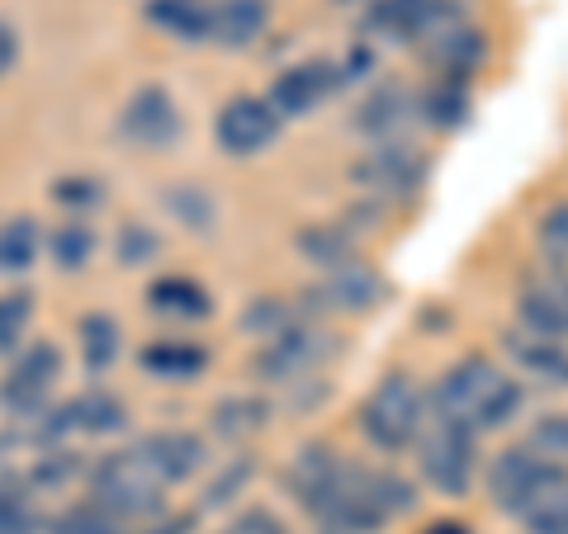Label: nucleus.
I'll return each instance as SVG.
<instances>
[{
	"label": "nucleus",
	"mask_w": 568,
	"mask_h": 534,
	"mask_svg": "<svg viewBox=\"0 0 568 534\" xmlns=\"http://www.w3.org/2000/svg\"><path fill=\"white\" fill-rule=\"evenodd\" d=\"M521 402H526L521 379H511L488 355H465V360H455L436 379L432 412L440 421L465 425L474 435H488V431H503V425L521 412Z\"/></svg>",
	"instance_id": "1"
},
{
	"label": "nucleus",
	"mask_w": 568,
	"mask_h": 534,
	"mask_svg": "<svg viewBox=\"0 0 568 534\" xmlns=\"http://www.w3.org/2000/svg\"><path fill=\"white\" fill-rule=\"evenodd\" d=\"M166 477L148 464L142 450H114L91 469V502H100L119 521H142L156 515L166 502Z\"/></svg>",
	"instance_id": "2"
},
{
	"label": "nucleus",
	"mask_w": 568,
	"mask_h": 534,
	"mask_svg": "<svg viewBox=\"0 0 568 534\" xmlns=\"http://www.w3.org/2000/svg\"><path fill=\"white\" fill-rule=\"evenodd\" d=\"M361 431L365 440L384 454H398L407 444H417L426 431V398L407 373H384L375 393L361 402Z\"/></svg>",
	"instance_id": "3"
},
{
	"label": "nucleus",
	"mask_w": 568,
	"mask_h": 534,
	"mask_svg": "<svg viewBox=\"0 0 568 534\" xmlns=\"http://www.w3.org/2000/svg\"><path fill=\"white\" fill-rule=\"evenodd\" d=\"M474 431H465V425L455 421H440L432 417V425L422 431L417 440V459H422V477L432 483L436 492L446 496H465L469 483H474V469H478V450H474Z\"/></svg>",
	"instance_id": "4"
},
{
	"label": "nucleus",
	"mask_w": 568,
	"mask_h": 534,
	"mask_svg": "<svg viewBox=\"0 0 568 534\" xmlns=\"http://www.w3.org/2000/svg\"><path fill=\"white\" fill-rule=\"evenodd\" d=\"M351 181L365 194H375V199H403V194L422 189L426 162L407 142H379V147H369L361 162L351 166Z\"/></svg>",
	"instance_id": "5"
},
{
	"label": "nucleus",
	"mask_w": 568,
	"mask_h": 534,
	"mask_svg": "<svg viewBox=\"0 0 568 534\" xmlns=\"http://www.w3.org/2000/svg\"><path fill=\"white\" fill-rule=\"evenodd\" d=\"M327 341H332L327 331H317V327H308V322H298V317H294L290 327H280L275 336H265V350L256 355L261 379H271V383H298L308 369L323 364Z\"/></svg>",
	"instance_id": "6"
},
{
	"label": "nucleus",
	"mask_w": 568,
	"mask_h": 534,
	"mask_svg": "<svg viewBox=\"0 0 568 534\" xmlns=\"http://www.w3.org/2000/svg\"><path fill=\"white\" fill-rule=\"evenodd\" d=\"M455 14H459L455 0H375L365 10V33L394 43H422L426 33L450 24Z\"/></svg>",
	"instance_id": "7"
},
{
	"label": "nucleus",
	"mask_w": 568,
	"mask_h": 534,
	"mask_svg": "<svg viewBox=\"0 0 568 534\" xmlns=\"http://www.w3.org/2000/svg\"><path fill=\"white\" fill-rule=\"evenodd\" d=\"M559 469V459H545L540 450H530V444H511V450H503L493 459V469H488V496H493V506H503L517 515V506L526 502L536 487H545L549 477H555Z\"/></svg>",
	"instance_id": "8"
},
{
	"label": "nucleus",
	"mask_w": 568,
	"mask_h": 534,
	"mask_svg": "<svg viewBox=\"0 0 568 534\" xmlns=\"http://www.w3.org/2000/svg\"><path fill=\"white\" fill-rule=\"evenodd\" d=\"M62 373V350L52 341H33L20 360L10 364L6 383H0V407H10L14 417H29L39 412L52 393V379Z\"/></svg>",
	"instance_id": "9"
},
{
	"label": "nucleus",
	"mask_w": 568,
	"mask_h": 534,
	"mask_svg": "<svg viewBox=\"0 0 568 534\" xmlns=\"http://www.w3.org/2000/svg\"><path fill=\"white\" fill-rule=\"evenodd\" d=\"M119 137L133 142L142 152H162L181 137V110H175V100L162 91V85H142V91L123 104Z\"/></svg>",
	"instance_id": "10"
},
{
	"label": "nucleus",
	"mask_w": 568,
	"mask_h": 534,
	"mask_svg": "<svg viewBox=\"0 0 568 534\" xmlns=\"http://www.w3.org/2000/svg\"><path fill=\"white\" fill-rule=\"evenodd\" d=\"M219 147L227 156H256L261 147H271L275 133H280V110L271 100H256V95H237L219 110Z\"/></svg>",
	"instance_id": "11"
},
{
	"label": "nucleus",
	"mask_w": 568,
	"mask_h": 534,
	"mask_svg": "<svg viewBox=\"0 0 568 534\" xmlns=\"http://www.w3.org/2000/svg\"><path fill=\"white\" fill-rule=\"evenodd\" d=\"M521 327L545 331L555 341H568V270L559 260L540 265L536 275L521 279Z\"/></svg>",
	"instance_id": "12"
},
{
	"label": "nucleus",
	"mask_w": 568,
	"mask_h": 534,
	"mask_svg": "<svg viewBox=\"0 0 568 534\" xmlns=\"http://www.w3.org/2000/svg\"><path fill=\"white\" fill-rule=\"evenodd\" d=\"M336 85H342V66L332 62H298L290 71H280L275 85H271V104L280 110V119H298V114H313Z\"/></svg>",
	"instance_id": "13"
},
{
	"label": "nucleus",
	"mask_w": 568,
	"mask_h": 534,
	"mask_svg": "<svg viewBox=\"0 0 568 534\" xmlns=\"http://www.w3.org/2000/svg\"><path fill=\"white\" fill-rule=\"evenodd\" d=\"M503 350L507 360L517 364L521 379H536L545 388H568V341H555L545 331H507L503 336Z\"/></svg>",
	"instance_id": "14"
},
{
	"label": "nucleus",
	"mask_w": 568,
	"mask_h": 534,
	"mask_svg": "<svg viewBox=\"0 0 568 534\" xmlns=\"http://www.w3.org/2000/svg\"><path fill=\"white\" fill-rule=\"evenodd\" d=\"M308 298H323V308H336V312H365L384 298V279L375 275V265L346 260V265L323 270V284Z\"/></svg>",
	"instance_id": "15"
},
{
	"label": "nucleus",
	"mask_w": 568,
	"mask_h": 534,
	"mask_svg": "<svg viewBox=\"0 0 568 534\" xmlns=\"http://www.w3.org/2000/svg\"><path fill=\"white\" fill-rule=\"evenodd\" d=\"M142 454H148V464L166 477V483H185V477L204 464V440L190 435V431H156L138 444Z\"/></svg>",
	"instance_id": "16"
},
{
	"label": "nucleus",
	"mask_w": 568,
	"mask_h": 534,
	"mask_svg": "<svg viewBox=\"0 0 568 534\" xmlns=\"http://www.w3.org/2000/svg\"><path fill=\"white\" fill-rule=\"evenodd\" d=\"M407 119H413V95H407L403 85H379L369 100H361L355 129H361L365 137H375V142H398Z\"/></svg>",
	"instance_id": "17"
},
{
	"label": "nucleus",
	"mask_w": 568,
	"mask_h": 534,
	"mask_svg": "<svg viewBox=\"0 0 568 534\" xmlns=\"http://www.w3.org/2000/svg\"><path fill=\"white\" fill-rule=\"evenodd\" d=\"M336 469H342V459H336L332 444H304V450L294 454V464L290 473H284V487H290V496L298 506H313L317 496L327 492V483L336 477Z\"/></svg>",
	"instance_id": "18"
},
{
	"label": "nucleus",
	"mask_w": 568,
	"mask_h": 534,
	"mask_svg": "<svg viewBox=\"0 0 568 534\" xmlns=\"http://www.w3.org/2000/svg\"><path fill=\"white\" fill-rule=\"evenodd\" d=\"M271 6L265 0H213V43L219 48H246L261 39Z\"/></svg>",
	"instance_id": "19"
},
{
	"label": "nucleus",
	"mask_w": 568,
	"mask_h": 534,
	"mask_svg": "<svg viewBox=\"0 0 568 534\" xmlns=\"http://www.w3.org/2000/svg\"><path fill=\"white\" fill-rule=\"evenodd\" d=\"M148 20L181 43L213 39V0H148Z\"/></svg>",
	"instance_id": "20"
},
{
	"label": "nucleus",
	"mask_w": 568,
	"mask_h": 534,
	"mask_svg": "<svg viewBox=\"0 0 568 534\" xmlns=\"http://www.w3.org/2000/svg\"><path fill=\"white\" fill-rule=\"evenodd\" d=\"M517 521L530 534H568V469H559L545 487H536L517 506Z\"/></svg>",
	"instance_id": "21"
},
{
	"label": "nucleus",
	"mask_w": 568,
	"mask_h": 534,
	"mask_svg": "<svg viewBox=\"0 0 568 534\" xmlns=\"http://www.w3.org/2000/svg\"><path fill=\"white\" fill-rule=\"evenodd\" d=\"M62 407H67L71 431H85V435H114V431H123V421H129L123 402L114 393H104V388H91V393L71 398Z\"/></svg>",
	"instance_id": "22"
},
{
	"label": "nucleus",
	"mask_w": 568,
	"mask_h": 534,
	"mask_svg": "<svg viewBox=\"0 0 568 534\" xmlns=\"http://www.w3.org/2000/svg\"><path fill=\"white\" fill-rule=\"evenodd\" d=\"M142 369L152 373V379H175V383H185V379H200L204 364H209V355L200 346H190V341H152L148 350L138 355Z\"/></svg>",
	"instance_id": "23"
},
{
	"label": "nucleus",
	"mask_w": 568,
	"mask_h": 534,
	"mask_svg": "<svg viewBox=\"0 0 568 534\" xmlns=\"http://www.w3.org/2000/svg\"><path fill=\"white\" fill-rule=\"evenodd\" d=\"M148 302H152V312H171V317H209L213 312L209 289L185 275H162L148 289Z\"/></svg>",
	"instance_id": "24"
},
{
	"label": "nucleus",
	"mask_w": 568,
	"mask_h": 534,
	"mask_svg": "<svg viewBox=\"0 0 568 534\" xmlns=\"http://www.w3.org/2000/svg\"><path fill=\"white\" fill-rule=\"evenodd\" d=\"M81 355H85V369L104 373L119 360V322L110 312H85L81 317Z\"/></svg>",
	"instance_id": "25"
},
{
	"label": "nucleus",
	"mask_w": 568,
	"mask_h": 534,
	"mask_svg": "<svg viewBox=\"0 0 568 534\" xmlns=\"http://www.w3.org/2000/svg\"><path fill=\"white\" fill-rule=\"evenodd\" d=\"M298 251H304V256L317 265V270H332V265L355 260L351 233H346V227H327V223L304 227V233H298Z\"/></svg>",
	"instance_id": "26"
},
{
	"label": "nucleus",
	"mask_w": 568,
	"mask_h": 534,
	"mask_svg": "<svg viewBox=\"0 0 568 534\" xmlns=\"http://www.w3.org/2000/svg\"><path fill=\"white\" fill-rule=\"evenodd\" d=\"M33 256H39V223L33 218H10L0 227V275H24Z\"/></svg>",
	"instance_id": "27"
},
{
	"label": "nucleus",
	"mask_w": 568,
	"mask_h": 534,
	"mask_svg": "<svg viewBox=\"0 0 568 534\" xmlns=\"http://www.w3.org/2000/svg\"><path fill=\"white\" fill-rule=\"evenodd\" d=\"M426 119L440 123V129H459L469 114V81H455V76H436V85L426 91Z\"/></svg>",
	"instance_id": "28"
},
{
	"label": "nucleus",
	"mask_w": 568,
	"mask_h": 534,
	"mask_svg": "<svg viewBox=\"0 0 568 534\" xmlns=\"http://www.w3.org/2000/svg\"><path fill=\"white\" fill-rule=\"evenodd\" d=\"M265 417H271V407L261 398H223L219 412H213V431L227 440H242L246 431H261Z\"/></svg>",
	"instance_id": "29"
},
{
	"label": "nucleus",
	"mask_w": 568,
	"mask_h": 534,
	"mask_svg": "<svg viewBox=\"0 0 568 534\" xmlns=\"http://www.w3.org/2000/svg\"><path fill=\"white\" fill-rule=\"evenodd\" d=\"M48 251H52V260H58L62 270H81V265L91 260V251H95V233L85 223H62L58 233H52Z\"/></svg>",
	"instance_id": "30"
},
{
	"label": "nucleus",
	"mask_w": 568,
	"mask_h": 534,
	"mask_svg": "<svg viewBox=\"0 0 568 534\" xmlns=\"http://www.w3.org/2000/svg\"><path fill=\"white\" fill-rule=\"evenodd\" d=\"M536 246L545 251V260H568V199L549 204L536 223Z\"/></svg>",
	"instance_id": "31"
},
{
	"label": "nucleus",
	"mask_w": 568,
	"mask_h": 534,
	"mask_svg": "<svg viewBox=\"0 0 568 534\" xmlns=\"http://www.w3.org/2000/svg\"><path fill=\"white\" fill-rule=\"evenodd\" d=\"M526 444H530V450H540L545 459H559V464H568V412H545L536 425H530Z\"/></svg>",
	"instance_id": "32"
},
{
	"label": "nucleus",
	"mask_w": 568,
	"mask_h": 534,
	"mask_svg": "<svg viewBox=\"0 0 568 534\" xmlns=\"http://www.w3.org/2000/svg\"><path fill=\"white\" fill-rule=\"evenodd\" d=\"M52 534H119V515H110L100 502H85V506H71Z\"/></svg>",
	"instance_id": "33"
},
{
	"label": "nucleus",
	"mask_w": 568,
	"mask_h": 534,
	"mask_svg": "<svg viewBox=\"0 0 568 534\" xmlns=\"http://www.w3.org/2000/svg\"><path fill=\"white\" fill-rule=\"evenodd\" d=\"M29 317H33V298L29 294H6L0 298V350H10L14 341H20Z\"/></svg>",
	"instance_id": "34"
},
{
	"label": "nucleus",
	"mask_w": 568,
	"mask_h": 534,
	"mask_svg": "<svg viewBox=\"0 0 568 534\" xmlns=\"http://www.w3.org/2000/svg\"><path fill=\"white\" fill-rule=\"evenodd\" d=\"M148 256H156V233L148 223H129L119 233V265H142Z\"/></svg>",
	"instance_id": "35"
},
{
	"label": "nucleus",
	"mask_w": 568,
	"mask_h": 534,
	"mask_svg": "<svg viewBox=\"0 0 568 534\" xmlns=\"http://www.w3.org/2000/svg\"><path fill=\"white\" fill-rule=\"evenodd\" d=\"M166 208H175L185 218V227H194V233H204V227L213 223V204L209 199H200L190 185H181V189H171L166 194Z\"/></svg>",
	"instance_id": "36"
},
{
	"label": "nucleus",
	"mask_w": 568,
	"mask_h": 534,
	"mask_svg": "<svg viewBox=\"0 0 568 534\" xmlns=\"http://www.w3.org/2000/svg\"><path fill=\"white\" fill-rule=\"evenodd\" d=\"M252 473H256L252 459H237V464L227 469L223 477H213V483H209V492H204V506H223V502H233L237 487H242V483H252Z\"/></svg>",
	"instance_id": "37"
},
{
	"label": "nucleus",
	"mask_w": 568,
	"mask_h": 534,
	"mask_svg": "<svg viewBox=\"0 0 568 534\" xmlns=\"http://www.w3.org/2000/svg\"><path fill=\"white\" fill-rule=\"evenodd\" d=\"M52 199L71 204V208H91L104 199V189H100V181H85V175H67V181L52 185Z\"/></svg>",
	"instance_id": "38"
},
{
	"label": "nucleus",
	"mask_w": 568,
	"mask_h": 534,
	"mask_svg": "<svg viewBox=\"0 0 568 534\" xmlns=\"http://www.w3.org/2000/svg\"><path fill=\"white\" fill-rule=\"evenodd\" d=\"M219 534H284V525L275 521L271 511H261V506H252V511H242V515H233Z\"/></svg>",
	"instance_id": "39"
},
{
	"label": "nucleus",
	"mask_w": 568,
	"mask_h": 534,
	"mask_svg": "<svg viewBox=\"0 0 568 534\" xmlns=\"http://www.w3.org/2000/svg\"><path fill=\"white\" fill-rule=\"evenodd\" d=\"M71 469H77V454L58 450V454H43L39 469H33V487H52V483H67Z\"/></svg>",
	"instance_id": "40"
},
{
	"label": "nucleus",
	"mask_w": 568,
	"mask_h": 534,
	"mask_svg": "<svg viewBox=\"0 0 568 534\" xmlns=\"http://www.w3.org/2000/svg\"><path fill=\"white\" fill-rule=\"evenodd\" d=\"M14 58H20V33H14L6 20H0V76L14 66Z\"/></svg>",
	"instance_id": "41"
},
{
	"label": "nucleus",
	"mask_w": 568,
	"mask_h": 534,
	"mask_svg": "<svg viewBox=\"0 0 568 534\" xmlns=\"http://www.w3.org/2000/svg\"><path fill=\"white\" fill-rule=\"evenodd\" d=\"M190 530H194V515L185 511V515H171V521L152 525V530H142V534H190Z\"/></svg>",
	"instance_id": "42"
},
{
	"label": "nucleus",
	"mask_w": 568,
	"mask_h": 534,
	"mask_svg": "<svg viewBox=\"0 0 568 534\" xmlns=\"http://www.w3.org/2000/svg\"><path fill=\"white\" fill-rule=\"evenodd\" d=\"M426 534H469V525H459V521H436Z\"/></svg>",
	"instance_id": "43"
},
{
	"label": "nucleus",
	"mask_w": 568,
	"mask_h": 534,
	"mask_svg": "<svg viewBox=\"0 0 568 534\" xmlns=\"http://www.w3.org/2000/svg\"><path fill=\"white\" fill-rule=\"evenodd\" d=\"M336 6H355V0H336Z\"/></svg>",
	"instance_id": "44"
}]
</instances>
